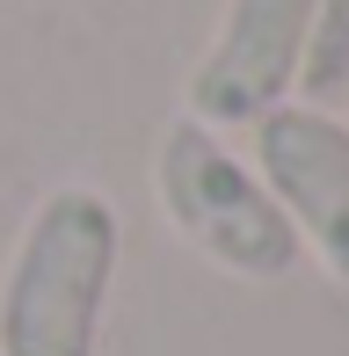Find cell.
<instances>
[{"label":"cell","instance_id":"cell-1","mask_svg":"<svg viewBox=\"0 0 349 356\" xmlns=\"http://www.w3.org/2000/svg\"><path fill=\"white\" fill-rule=\"evenodd\" d=\"M124 225L117 204L66 182L29 211L0 277V356H95Z\"/></svg>","mask_w":349,"mask_h":356},{"label":"cell","instance_id":"cell-2","mask_svg":"<svg viewBox=\"0 0 349 356\" xmlns=\"http://www.w3.org/2000/svg\"><path fill=\"white\" fill-rule=\"evenodd\" d=\"M153 197H161L174 233L226 277L277 284L306 254L291 218L277 211V197L255 182V168L197 117H174L153 145Z\"/></svg>","mask_w":349,"mask_h":356},{"label":"cell","instance_id":"cell-3","mask_svg":"<svg viewBox=\"0 0 349 356\" xmlns=\"http://www.w3.org/2000/svg\"><path fill=\"white\" fill-rule=\"evenodd\" d=\"M255 182L291 218L298 248H313L327 277L349 284V124L335 109L277 102L255 117Z\"/></svg>","mask_w":349,"mask_h":356},{"label":"cell","instance_id":"cell-4","mask_svg":"<svg viewBox=\"0 0 349 356\" xmlns=\"http://www.w3.org/2000/svg\"><path fill=\"white\" fill-rule=\"evenodd\" d=\"M320 0H226L211 44H204L197 73H189V109L182 117L233 131L255 124L291 95L298 58H306V29Z\"/></svg>","mask_w":349,"mask_h":356},{"label":"cell","instance_id":"cell-5","mask_svg":"<svg viewBox=\"0 0 349 356\" xmlns=\"http://www.w3.org/2000/svg\"><path fill=\"white\" fill-rule=\"evenodd\" d=\"M298 95L306 109H335L349 102V0H320L306 29V58H298Z\"/></svg>","mask_w":349,"mask_h":356}]
</instances>
